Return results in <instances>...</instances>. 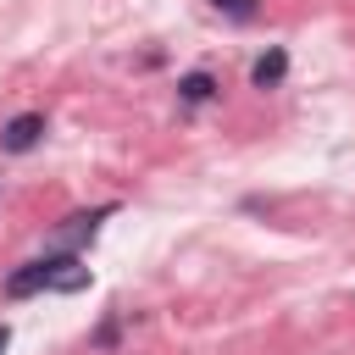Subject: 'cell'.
Returning a JSON list of instances; mask_svg holds the SVG:
<instances>
[{"instance_id": "cell-1", "label": "cell", "mask_w": 355, "mask_h": 355, "mask_svg": "<svg viewBox=\"0 0 355 355\" xmlns=\"http://www.w3.org/2000/svg\"><path fill=\"white\" fill-rule=\"evenodd\" d=\"M83 283H89V266H83L78 255L44 250V255L22 261L17 272H6V300H28V294H44V288H55V294H78Z\"/></svg>"}, {"instance_id": "cell-2", "label": "cell", "mask_w": 355, "mask_h": 355, "mask_svg": "<svg viewBox=\"0 0 355 355\" xmlns=\"http://www.w3.org/2000/svg\"><path fill=\"white\" fill-rule=\"evenodd\" d=\"M111 211H116V205H94V211H72V216H67V222H61V227L50 233V250H61V255H78V250H83V244H89V239L100 233V222H105Z\"/></svg>"}, {"instance_id": "cell-3", "label": "cell", "mask_w": 355, "mask_h": 355, "mask_svg": "<svg viewBox=\"0 0 355 355\" xmlns=\"http://www.w3.org/2000/svg\"><path fill=\"white\" fill-rule=\"evenodd\" d=\"M39 139H44V111H22V116H11L0 128V150L6 155H28Z\"/></svg>"}, {"instance_id": "cell-4", "label": "cell", "mask_w": 355, "mask_h": 355, "mask_svg": "<svg viewBox=\"0 0 355 355\" xmlns=\"http://www.w3.org/2000/svg\"><path fill=\"white\" fill-rule=\"evenodd\" d=\"M283 78H288V50H283V44H272V50L250 67V83H255V89H277Z\"/></svg>"}, {"instance_id": "cell-5", "label": "cell", "mask_w": 355, "mask_h": 355, "mask_svg": "<svg viewBox=\"0 0 355 355\" xmlns=\"http://www.w3.org/2000/svg\"><path fill=\"white\" fill-rule=\"evenodd\" d=\"M178 100H183V105L216 100V78H211V72H183V78H178Z\"/></svg>"}, {"instance_id": "cell-6", "label": "cell", "mask_w": 355, "mask_h": 355, "mask_svg": "<svg viewBox=\"0 0 355 355\" xmlns=\"http://www.w3.org/2000/svg\"><path fill=\"white\" fill-rule=\"evenodd\" d=\"M211 6H216L227 22H250V17L261 11V0H211Z\"/></svg>"}, {"instance_id": "cell-7", "label": "cell", "mask_w": 355, "mask_h": 355, "mask_svg": "<svg viewBox=\"0 0 355 355\" xmlns=\"http://www.w3.org/2000/svg\"><path fill=\"white\" fill-rule=\"evenodd\" d=\"M6 344H11V327H6V322H0V355H6Z\"/></svg>"}]
</instances>
